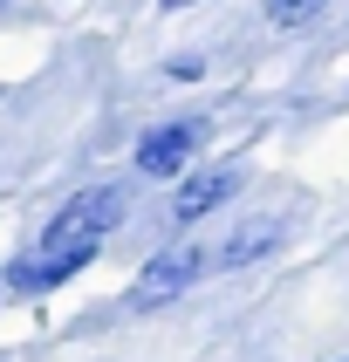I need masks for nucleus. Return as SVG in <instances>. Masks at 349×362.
Returning a JSON list of instances; mask_svg holds the SVG:
<instances>
[{"mask_svg": "<svg viewBox=\"0 0 349 362\" xmlns=\"http://www.w3.org/2000/svg\"><path fill=\"white\" fill-rule=\"evenodd\" d=\"M96 246H103V240H89V246H35V253L7 260V274H0V281L14 287V294H55L62 281H76L82 267L96 260Z\"/></svg>", "mask_w": 349, "mask_h": 362, "instance_id": "obj_2", "label": "nucleus"}, {"mask_svg": "<svg viewBox=\"0 0 349 362\" xmlns=\"http://www.w3.org/2000/svg\"><path fill=\"white\" fill-rule=\"evenodd\" d=\"M164 7H192V0H164Z\"/></svg>", "mask_w": 349, "mask_h": 362, "instance_id": "obj_8", "label": "nucleus"}, {"mask_svg": "<svg viewBox=\"0 0 349 362\" xmlns=\"http://www.w3.org/2000/svg\"><path fill=\"white\" fill-rule=\"evenodd\" d=\"M233 192H240V171H233V164H219V171H199V178L185 185L171 212H178V219H205V212H212V205H226Z\"/></svg>", "mask_w": 349, "mask_h": 362, "instance_id": "obj_5", "label": "nucleus"}, {"mask_svg": "<svg viewBox=\"0 0 349 362\" xmlns=\"http://www.w3.org/2000/svg\"><path fill=\"white\" fill-rule=\"evenodd\" d=\"M267 246H274V226H240L212 260H219V267H240V260H253V253H267Z\"/></svg>", "mask_w": 349, "mask_h": 362, "instance_id": "obj_6", "label": "nucleus"}, {"mask_svg": "<svg viewBox=\"0 0 349 362\" xmlns=\"http://www.w3.org/2000/svg\"><path fill=\"white\" fill-rule=\"evenodd\" d=\"M123 212H130V185H89V192H76L55 219L41 226L35 246H89V240H103V233H117Z\"/></svg>", "mask_w": 349, "mask_h": 362, "instance_id": "obj_1", "label": "nucleus"}, {"mask_svg": "<svg viewBox=\"0 0 349 362\" xmlns=\"http://www.w3.org/2000/svg\"><path fill=\"white\" fill-rule=\"evenodd\" d=\"M199 137H205V123L199 117H185V123H158L151 137L137 144V171L144 178H171L192 151H199Z\"/></svg>", "mask_w": 349, "mask_h": 362, "instance_id": "obj_4", "label": "nucleus"}, {"mask_svg": "<svg viewBox=\"0 0 349 362\" xmlns=\"http://www.w3.org/2000/svg\"><path fill=\"white\" fill-rule=\"evenodd\" d=\"M205 274V246H164L158 260H144V274L130 281V308H164Z\"/></svg>", "mask_w": 349, "mask_h": 362, "instance_id": "obj_3", "label": "nucleus"}, {"mask_svg": "<svg viewBox=\"0 0 349 362\" xmlns=\"http://www.w3.org/2000/svg\"><path fill=\"white\" fill-rule=\"evenodd\" d=\"M315 7H322V0H267V21H274V28H302Z\"/></svg>", "mask_w": 349, "mask_h": 362, "instance_id": "obj_7", "label": "nucleus"}]
</instances>
